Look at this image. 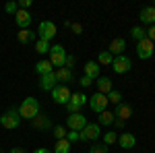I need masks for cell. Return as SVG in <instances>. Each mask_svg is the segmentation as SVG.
I'll return each instance as SVG.
<instances>
[{
	"instance_id": "cell-39",
	"label": "cell",
	"mask_w": 155,
	"mask_h": 153,
	"mask_svg": "<svg viewBox=\"0 0 155 153\" xmlns=\"http://www.w3.org/2000/svg\"><path fill=\"white\" fill-rule=\"evenodd\" d=\"M29 6H31V0H21V2H19V8H29Z\"/></svg>"
},
{
	"instance_id": "cell-38",
	"label": "cell",
	"mask_w": 155,
	"mask_h": 153,
	"mask_svg": "<svg viewBox=\"0 0 155 153\" xmlns=\"http://www.w3.org/2000/svg\"><path fill=\"white\" fill-rule=\"evenodd\" d=\"M93 79H89V77H81V85H83V87H89V85H93Z\"/></svg>"
},
{
	"instance_id": "cell-29",
	"label": "cell",
	"mask_w": 155,
	"mask_h": 153,
	"mask_svg": "<svg viewBox=\"0 0 155 153\" xmlns=\"http://www.w3.org/2000/svg\"><path fill=\"white\" fill-rule=\"evenodd\" d=\"M35 50L39 52V54H46V52H50V42L37 39V42H35Z\"/></svg>"
},
{
	"instance_id": "cell-3",
	"label": "cell",
	"mask_w": 155,
	"mask_h": 153,
	"mask_svg": "<svg viewBox=\"0 0 155 153\" xmlns=\"http://www.w3.org/2000/svg\"><path fill=\"white\" fill-rule=\"evenodd\" d=\"M50 62H52V66H64V62H66V50L56 44V46H50Z\"/></svg>"
},
{
	"instance_id": "cell-10",
	"label": "cell",
	"mask_w": 155,
	"mask_h": 153,
	"mask_svg": "<svg viewBox=\"0 0 155 153\" xmlns=\"http://www.w3.org/2000/svg\"><path fill=\"white\" fill-rule=\"evenodd\" d=\"M99 139V124H87L79 132V141H95Z\"/></svg>"
},
{
	"instance_id": "cell-31",
	"label": "cell",
	"mask_w": 155,
	"mask_h": 153,
	"mask_svg": "<svg viewBox=\"0 0 155 153\" xmlns=\"http://www.w3.org/2000/svg\"><path fill=\"white\" fill-rule=\"evenodd\" d=\"M66 128L62 126V124H58V126H54V137H56V141H60V139H66Z\"/></svg>"
},
{
	"instance_id": "cell-22",
	"label": "cell",
	"mask_w": 155,
	"mask_h": 153,
	"mask_svg": "<svg viewBox=\"0 0 155 153\" xmlns=\"http://www.w3.org/2000/svg\"><path fill=\"white\" fill-rule=\"evenodd\" d=\"M71 151V141L68 139H60L54 145V153H68Z\"/></svg>"
},
{
	"instance_id": "cell-42",
	"label": "cell",
	"mask_w": 155,
	"mask_h": 153,
	"mask_svg": "<svg viewBox=\"0 0 155 153\" xmlns=\"http://www.w3.org/2000/svg\"><path fill=\"white\" fill-rule=\"evenodd\" d=\"M33 153H52V151H50V149H44V147H41V149H35Z\"/></svg>"
},
{
	"instance_id": "cell-7",
	"label": "cell",
	"mask_w": 155,
	"mask_h": 153,
	"mask_svg": "<svg viewBox=\"0 0 155 153\" xmlns=\"http://www.w3.org/2000/svg\"><path fill=\"white\" fill-rule=\"evenodd\" d=\"M153 52H155V48H153V42H151L149 37H145V39H141V42L137 44V54H139V58L149 60L153 56Z\"/></svg>"
},
{
	"instance_id": "cell-24",
	"label": "cell",
	"mask_w": 155,
	"mask_h": 153,
	"mask_svg": "<svg viewBox=\"0 0 155 153\" xmlns=\"http://www.w3.org/2000/svg\"><path fill=\"white\" fill-rule=\"evenodd\" d=\"M35 71L39 75H48V72H52V62L50 60H39L35 64Z\"/></svg>"
},
{
	"instance_id": "cell-37",
	"label": "cell",
	"mask_w": 155,
	"mask_h": 153,
	"mask_svg": "<svg viewBox=\"0 0 155 153\" xmlns=\"http://www.w3.org/2000/svg\"><path fill=\"white\" fill-rule=\"evenodd\" d=\"M72 64H74V56H66V62H64V66H66V68H72Z\"/></svg>"
},
{
	"instance_id": "cell-40",
	"label": "cell",
	"mask_w": 155,
	"mask_h": 153,
	"mask_svg": "<svg viewBox=\"0 0 155 153\" xmlns=\"http://www.w3.org/2000/svg\"><path fill=\"white\" fill-rule=\"evenodd\" d=\"M114 122H116V128H124V124H126L124 120H118V118H114Z\"/></svg>"
},
{
	"instance_id": "cell-13",
	"label": "cell",
	"mask_w": 155,
	"mask_h": 153,
	"mask_svg": "<svg viewBox=\"0 0 155 153\" xmlns=\"http://www.w3.org/2000/svg\"><path fill=\"white\" fill-rule=\"evenodd\" d=\"M56 72L52 71V72H48V75H41V79H39V87L44 89V91H52L54 87H56Z\"/></svg>"
},
{
	"instance_id": "cell-19",
	"label": "cell",
	"mask_w": 155,
	"mask_h": 153,
	"mask_svg": "<svg viewBox=\"0 0 155 153\" xmlns=\"http://www.w3.org/2000/svg\"><path fill=\"white\" fill-rule=\"evenodd\" d=\"M31 122H33V128H37V130H50V118L48 116H39L37 114Z\"/></svg>"
},
{
	"instance_id": "cell-21",
	"label": "cell",
	"mask_w": 155,
	"mask_h": 153,
	"mask_svg": "<svg viewBox=\"0 0 155 153\" xmlns=\"http://www.w3.org/2000/svg\"><path fill=\"white\" fill-rule=\"evenodd\" d=\"M85 77H89V79H97L99 77V64L97 62H87L85 64Z\"/></svg>"
},
{
	"instance_id": "cell-9",
	"label": "cell",
	"mask_w": 155,
	"mask_h": 153,
	"mask_svg": "<svg viewBox=\"0 0 155 153\" xmlns=\"http://www.w3.org/2000/svg\"><path fill=\"white\" fill-rule=\"evenodd\" d=\"M132 68V62L126 56H116V58L112 60V71L116 72V75H124V72H128Z\"/></svg>"
},
{
	"instance_id": "cell-11",
	"label": "cell",
	"mask_w": 155,
	"mask_h": 153,
	"mask_svg": "<svg viewBox=\"0 0 155 153\" xmlns=\"http://www.w3.org/2000/svg\"><path fill=\"white\" fill-rule=\"evenodd\" d=\"M89 106H91V110H93V112L101 114V112L106 110V106H107V95L95 93L93 97H89Z\"/></svg>"
},
{
	"instance_id": "cell-28",
	"label": "cell",
	"mask_w": 155,
	"mask_h": 153,
	"mask_svg": "<svg viewBox=\"0 0 155 153\" xmlns=\"http://www.w3.org/2000/svg\"><path fill=\"white\" fill-rule=\"evenodd\" d=\"M107 101H112V104H116V106H118V104H122V93L112 89V91L107 93Z\"/></svg>"
},
{
	"instance_id": "cell-26",
	"label": "cell",
	"mask_w": 155,
	"mask_h": 153,
	"mask_svg": "<svg viewBox=\"0 0 155 153\" xmlns=\"http://www.w3.org/2000/svg\"><path fill=\"white\" fill-rule=\"evenodd\" d=\"M130 33H132V37H134L137 42H141V39L147 37V29H145V27H132Z\"/></svg>"
},
{
	"instance_id": "cell-14",
	"label": "cell",
	"mask_w": 155,
	"mask_h": 153,
	"mask_svg": "<svg viewBox=\"0 0 155 153\" xmlns=\"http://www.w3.org/2000/svg\"><path fill=\"white\" fill-rule=\"evenodd\" d=\"M130 116H132V106H128V104H124V101L116 106L114 118H118V120H124V122H126V120H128Z\"/></svg>"
},
{
	"instance_id": "cell-34",
	"label": "cell",
	"mask_w": 155,
	"mask_h": 153,
	"mask_svg": "<svg viewBox=\"0 0 155 153\" xmlns=\"http://www.w3.org/2000/svg\"><path fill=\"white\" fill-rule=\"evenodd\" d=\"M147 37H149L151 42H155V25H151V27L147 29Z\"/></svg>"
},
{
	"instance_id": "cell-17",
	"label": "cell",
	"mask_w": 155,
	"mask_h": 153,
	"mask_svg": "<svg viewBox=\"0 0 155 153\" xmlns=\"http://www.w3.org/2000/svg\"><path fill=\"white\" fill-rule=\"evenodd\" d=\"M118 143L122 149H132L134 145H137V139H134V135L132 132H122L118 137Z\"/></svg>"
},
{
	"instance_id": "cell-2",
	"label": "cell",
	"mask_w": 155,
	"mask_h": 153,
	"mask_svg": "<svg viewBox=\"0 0 155 153\" xmlns=\"http://www.w3.org/2000/svg\"><path fill=\"white\" fill-rule=\"evenodd\" d=\"M0 124H2L4 128H8V130L19 128V124H21V116H19V112H17V110H8V112H4V114L0 116Z\"/></svg>"
},
{
	"instance_id": "cell-23",
	"label": "cell",
	"mask_w": 155,
	"mask_h": 153,
	"mask_svg": "<svg viewBox=\"0 0 155 153\" xmlns=\"http://www.w3.org/2000/svg\"><path fill=\"white\" fill-rule=\"evenodd\" d=\"M33 37H35V33L29 31V29H21V31L17 33V39H19L21 44H29V42H33Z\"/></svg>"
},
{
	"instance_id": "cell-32",
	"label": "cell",
	"mask_w": 155,
	"mask_h": 153,
	"mask_svg": "<svg viewBox=\"0 0 155 153\" xmlns=\"http://www.w3.org/2000/svg\"><path fill=\"white\" fill-rule=\"evenodd\" d=\"M4 11L11 12V15H15V12L19 11V4H17V2H6V4H4Z\"/></svg>"
},
{
	"instance_id": "cell-18",
	"label": "cell",
	"mask_w": 155,
	"mask_h": 153,
	"mask_svg": "<svg viewBox=\"0 0 155 153\" xmlns=\"http://www.w3.org/2000/svg\"><path fill=\"white\" fill-rule=\"evenodd\" d=\"M110 91H112V81L107 77H97V93L107 95Z\"/></svg>"
},
{
	"instance_id": "cell-20",
	"label": "cell",
	"mask_w": 155,
	"mask_h": 153,
	"mask_svg": "<svg viewBox=\"0 0 155 153\" xmlns=\"http://www.w3.org/2000/svg\"><path fill=\"white\" fill-rule=\"evenodd\" d=\"M56 81L58 83H71L72 81V71L66 68V66L58 68V71H56Z\"/></svg>"
},
{
	"instance_id": "cell-41",
	"label": "cell",
	"mask_w": 155,
	"mask_h": 153,
	"mask_svg": "<svg viewBox=\"0 0 155 153\" xmlns=\"http://www.w3.org/2000/svg\"><path fill=\"white\" fill-rule=\"evenodd\" d=\"M11 153H27V151L21 149V147H15V149H11Z\"/></svg>"
},
{
	"instance_id": "cell-12",
	"label": "cell",
	"mask_w": 155,
	"mask_h": 153,
	"mask_svg": "<svg viewBox=\"0 0 155 153\" xmlns=\"http://www.w3.org/2000/svg\"><path fill=\"white\" fill-rule=\"evenodd\" d=\"M139 21L143 25H155V6H145V8H141V12H139Z\"/></svg>"
},
{
	"instance_id": "cell-25",
	"label": "cell",
	"mask_w": 155,
	"mask_h": 153,
	"mask_svg": "<svg viewBox=\"0 0 155 153\" xmlns=\"http://www.w3.org/2000/svg\"><path fill=\"white\" fill-rule=\"evenodd\" d=\"M99 124H104V126L114 124V114H112V112H107V110H104V112L99 114Z\"/></svg>"
},
{
	"instance_id": "cell-4",
	"label": "cell",
	"mask_w": 155,
	"mask_h": 153,
	"mask_svg": "<svg viewBox=\"0 0 155 153\" xmlns=\"http://www.w3.org/2000/svg\"><path fill=\"white\" fill-rule=\"evenodd\" d=\"M37 33H39V39L50 42V39L56 37V25L52 23V21H41L39 27H37Z\"/></svg>"
},
{
	"instance_id": "cell-30",
	"label": "cell",
	"mask_w": 155,
	"mask_h": 153,
	"mask_svg": "<svg viewBox=\"0 0 155 153\" xmlns=\"http://www.w3.org/2000/svg\"><path fill=\"white\" fill-rule=\"evenodd\" d=\"M89 153H107V145L106 143H95L89 147Z\"/></svg>"
},
{
	"instance_id": "cell-1",
	"label": "cell",
	"mask_w": 155,
	"mask_h": 153,
	"mask_svg": "<svg viewBox=\"0 0 155 153\" xmlns=\"http://www.w3.org/2000/svg\"><path fill=\"white\" fill-rule=\"evenodd\" d=\"M39 114V101L35 97H25L21 108H19V116L21 120H33Z\"/></svg>"
},
{
	"instance_id": "cell-35",
	"label": "cell",
	"mask_w": 155,
	"mask_h": 153,
	"mask_svg": "<svg viewBox=\"0 0 155 153\" xmlns=\"http://www.w3.org/2000/svg\"><path fill=\"white\" fill-rule=\"evenodd\" d=\"M71 29H72V33H77V35H79V33L83 31V27H81L79 23H72V25H71Z\"/></svg>"
},
{
	"instance_id": "cell-6",
	"label": "cell",
	"mask_w": 155,
	"mask_h": 153,
	"mask_svg": "<svg viewBox=\"0 0 155 153\" xmlns=\"http://www.w3.org/2000/svg\"><path fill=\"white\" fill-rule=\"evenodd\" d=\"M66 126L74 132H81V130L87 126V118L81 114V112H77V114H71V116L66 118Z\"/></svg>"
},
{
	"instance_id": "cell-33",
	"label": "cell",
	"mask_w": 155,
	"mask_h": 153,
	"mask_svg": "<svg viewBox=\"0 0 155 153\" xmlns=\"http://www.w3.org/2000/svg\"><path fill=\"white\" fill-rule=\"evenodd\" d=\"M116 139H118V137H116V132H106V135H104V143H106V145L116 143Z\"/></svg>"
},
{
	"instance_id": "cell-15",
	"label": "cell",
	"mask_w": 155,
	"mask_h": 153,
	"mask_svg": "<svg viewBox=\"0 0 155 153\" xmlns=\"http://www.w3.org/2000/svg\"><path fill=\"white\" fill-rule=\"evenodd\" d=\"M15 21H17V25H19L21 29H27V27L31 25V15L27 11H23V8H19V11L15 12Z\"/></svg>"
},
{
	"instance_id": "cell-8",
	"label": "cell",
	"mask_w": 155,
	"mask_h": 153,
	"mask_svg": "<svg viewBox=\"0 0 155 153\" xmlns=\"http://www.w3.org/2000/svg\"><path fill=\"white\" fill-rule=\"evenodd\" d=\"M87 99H89V97H87L85 93H72L71 99H68V104H66V110H68L71 114H77V112L85 106Z\"/></svg>"
},
{
	"instance_id": "cell-36",
	"label": "cell",
	"mask_w": 155,
	"mask_h": 153,
	"mask_svg": "<svg viewBox=\"0 0 155 153\" xmlns=\"http://www.w3.org/2000/svg\"><path fill=\"white\" fill-rule=\"evenodd\" d=\"M66 139H68V141H79V132H74V130H72V132H68V135H66Z\"/></svg>"
},
{
	"instance_id": "cell-16",
	"label": "cell",
	"mask_w": 155,
	"mask_h": 153,
	"mask_svg": "<svg viewBox=\"0 0 155 153\" xmlns=\"http://www.w3.org/2000/svg\"><path fill=\"white\" fill-rule=\"evenodd\" d=\"M124 48H126V42H124L122 37H116V39H112V44H110V50H107V52L116 58V56H122Z\"/></svg>"
},
{
	"instance_id": "cell-5",
	"label": "cell",
	"mask_w": 155,
	"mask_h": 153,
	"mask_svg": "<svg viewBox=\"0 0 155 153\" xmlns=\"http://www.w3.org/2000/svg\"><path fill=\"white\" fill-rule=\"evenodd\" d=\"M71 89L66 87V85H56L54 89H52V99L56 101V104H68V99H71Z\"/></svg>"
},
{
	"instance_id": "cell-27",
	"label": "cell",
	"mask_w": 155,
	"mask_h": 153,
	"mask_svg": "<svg viewBox=\"0 0 155 153\" xmlns=\"http://www.w3.org/2000/svg\"><path fill=\"white\" fill-rule=\"evenodd\" d=\"M112 60H114V56H112V54H110V52H101V54H99V62H97V64H104V66H112Z\"/></svg>"
}]
</instances>
